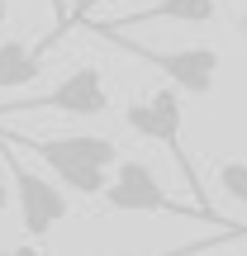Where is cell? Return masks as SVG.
<instances>
[{"instance_id": "6da1fadb", "label": "cell", "mask_w": 247, "mask_h": 256, "mask_svg": "<svg viewBox=\"0 0 247 256\" xmlns=\"http://www.w3.org/2000/svg\"><path fill=\"white\" fill-rule=\"evenodd\" d=\"M5 133V128H0ZM15 147L34 152L67 190L76 194H105L110 171L119 166V142L105 133H67V138H24V133H5Z\"/></svg>"}, {"instance_id": "7a4b0ae2", "label": "cell", "mask_w": 247, "mask_h": 256, "mask_svg": "<svg viewBox=\"0 0 247 256\" xmlns=\"http://www.w3.org/2000/svg\"><path fill=\"white\" fill-rule=\"evenodd\" d=\"M105 204H110L114 214H176V218H200V223H209V228H238V232H247L242 223L214 214L209 204H176L171 194L162 190L157 171L147 162H133V156H128V162L119 156L110 185H105Z\"/></svg>"}, {"instance_id": "3957f363", "label": "cell", "mask_w": 247, "mask_h": 256, "mask_svg": "<svg viewBox=\"0 0 247 256\" xmlns=\"http://www.w3.org/2000/svg\"><path fill=\"white\" fill-rule=\"evenodd\" d=\"M124 124L133 128L138 138H147V142L166 147V152H171V162H176V171H181V180L190 185V194L204 204V180H200V171H195L190 152L181 147V128H185V114H181V90L166 81L162 90H152L147 100H128V104H124Z\"/></svg>"}, {"instance_id": "277c9868", "label": "cell", "mask_w": 247, "mask_h": 256, "mask_svg": "<svg viewBox=\"0 0 247 256\" xmlns=\"http://www.w3.org/2000/svg\"><path fill=\"white\" fill-rule=\"evenodd\" d=\"M95 34H105L119 52L147 62L152 72H162L166 81H171L176 90H185V95H209L214 81H219V48H209V43H195V48H152V43L124 38L119 28H95Z\"/></svg>"}, {"instance_id": "5b68a950", "label": "cell", "mask_w": 247, "mask_h": 256, "mask_svg": "<svg viewBox=\"0 0 247 256\" xmlns=\"http://www.w3.org/2000/svg\"><path fill=\"white\" fill-rule=\"evenodd\" d=\"M0 162L10 171V185H15V204H19V223H24V238H48L57 223L72 214V200L62 194V185H53L48 176L29 171V162H19L15 142L0 133Z\"/></svg>"}, {"instance_id": "8992f818", "label": "cell", "mask_w": 247, "mask_h": 256, "mask_svg": "<svg viewBox=\"0 0 247 256\" xmlns=\"http://www.w3.org/2000/svg\"><path fill=\"white\" fill-rule=\"evenodd\" d=\"M72 114V119H100L110 110V90H105L100 66H76L67 72L53 90L43 95H19V100H0V119H15V114Z\"/></svg>"}, {"instance_id": "52a82bcc", "label": "cell", "mask_w": 247, "mask_h": 256, "mask_svg": "<svg viewBox=\"0 0 247 256\" xmlns=\"http://www.w3.org/2000/svg\"><path fill=\"white\" fill-rule=\"evenodd\" d=\"M219 14V0H152L147 10H133L124 19H91V24L105 28H138V24H157V19H171V24H209Z\"/></svg>"}, {"instance_id": "ba28073f", "label": "cell", "mask_w": 247, "mask_h": 256, "mask_svg": "<svg viewBox=\"0 0 247 256\" xmlns=\"http://www.w3.org/2000/svg\"><path fill=\"white\" fill-rule=\"evenodd\" d=\"M57 38L48 34L43 43H19V38H5L0 43V90H15V86H29L48 62V48Z\"/></svg>"}, {"instance_id": "9c48e42d", "label": "cell", "mask_w": 247, "mask_h": 256, "mask_svg": "<svg viewBox=\"0 0 247 256\" xmlns=\"http://www.w3.org/2000/svg\"><path fill=\"white\" fill-rule=\"evenodd\" d=\"M219 242H247V232L219 228L214 238H200V242H181V247H171V252H157V256H195V252H209V247H219Z\"/></svg>"}, {"instance_id": "30bf717a", "label": "cell", "mask_w": 247, "mask_h": 256, "mask_svg": "<svg viewBox=\"0 0 247 256\" xmlns=\"http://www.w3.org/2000/svg\"><path fill=\"white\" fill-rule=\"evenodd\" d=\"M53 10H57V28H53V38H62L67 28H72V5H67V0H53Z\"/></svg>"}, {"instance_id": "8fae6325", "label": "cell", "mask_w": 247, "mask_h": 256, "mask_svg": "<svg viewBox=\"0 0 247 256\" xmlns=\"http://www.w3.org/2000/svg\"><path fill=\"white\" fill-rule=\"evenodd\" d=\"M0 256H43V247L38 242H19V247H5Z\"/></svg>"}, {"instance_id": "7c38bea8", "label": "cell", "mask_w": 247, "mask_h": 256, "mask_svg": "<svg viewBox=\"0 0 247 256\" xmlns=\"http://www.w3.org/2000/svg\"><path fill=\"white\" fill-rule=\"evenodd\" d=\"M5 209H10V180L0 176V214H5Z\"/></svg>"}, {"instance_id": "4fadbf2b", "label": "cell", "mask_w": 247, "mask_h": 256, "mask_svg": "<svg viewBox=\"0 0 247 256\" xmlns=\"http://www.w3.org/2000/svg\"><path fill=\"white\" fill-rule=\"evenodd\" d=\"M86 5H91V0H76V19H81V10H86Z\"/></svg>"}, {"instance_id": "5bb4252c", "label": "cell", "mask_w": 247, "mask_h": 256, "mask_svg": "<svg viewBox=\"0 0 247 256\" xmlns=\"http://www.w3.org/2000/svg\"><path fill=\"white\" fill-rule=\"evenodd\" d=\"M0 24H5V0H0Z\"/></svg>"}, {"instance_id": "9a60e30c", "label": "cell", "mask_w": 247, "mask_h": 256, "mask_svg": "<svg viewBox=\"0 0 247 256\" xmlns=\"http://www.w3.org/2000/svg\"><path fill=\"white\" fill-rule=\"evenodd\" d=\"M242 34H247V10H242Z\"/></svg>"}, {"instance_id": "2e32d148", "label": "cell", "mask_w": 247, "mask_h": 256, "mask_svg": "<svg viewBox=\"0 0 247 256\" xmlns=\"http://www.w3.org/2000/svg\"><path fill=\"white\" fill-rule=\"evenodd\" d=\"M195 256H209V252H195Z\"/></svg>"}]
</instances>
